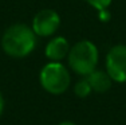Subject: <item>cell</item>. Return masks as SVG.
<instances>
[{"label": "cell", "instance_id": "cell-1", "mask_svg": "<svg viewBox=\"0 0 126 125\" xmlns=\"http://www.w3.org/2000/svg\"><path fill=\"white\" fill-rule=\"evenodd\" d=\"M36 34L31 26L24 23H15L5 28L1 35V49L11 58H26L35 50L38 43Z\"/></svg>", "mask_w": 126, "mask_h": 125}, {"label": "cell", "instance_id": "cell-12", "mask_svg": "<svg viewBox=\"0 0 126 125\" xmlns=\"http://www.w3.org/2000/svg\"><path fill=\"white\" fill-rule=\"evenodd\" d=\"M58 125H77V124H74L73 121H62V123H59Z\"/></svg>", "mask_w": 126, "mask_h": 125}, {"label": "cell", "instance_id": "cell-9", "mask_svg": "<svg viewBox=\"0 0 126 125\" xmlns=\"http://www.w3.org/2000/svg\"><path fill=\"white\" fill-rule=\"evenodd\" d=\"M85 1L91 5L93 8H95L97 11H102V10H107L113 0H85Z\"/></svg>", "mask_w": 126, "mask_h": 125}, {"label": "cell", "instance_id": "cell-5", "mask_svg": "<svg viewBox=\"0 0 126 125\" xmlns=\"http://www.w3.org/2000/svg\"><path fill=\"white\" fill-rule=\"evenodd\" d=\"M59 27H61V16L55 10L51 8L38 11L31 23V28L34 30L36 36L42 38L52 36Z\"/></svg>", "mask_w": 126, "mask_h": 125}, {"label": "cell", "instance_id": "cell-8", "mask_svg": "<svg viewBox=\"0 0 126 125\" xmlns=\"http://www.w3.org/2000/svg\"><path fill=\"white\" fill-rule=\"evenodd\" d=\"M74 93H75V96L78 98H86L93 93V89H91V86H90L86 77H82V79L75 82V85H74Z\"/></svg>", "mask_w": 126, "mask_h": 125}, {"label": "cell", "instance_id": "cell-11", "mask_svg": "<svg viewBox=\"0 0 126 125\" xmlns=\"http://www.w3.org/2000/svg\"><path fill=\"white\" fill-rule=\"evenodd\" d=\"M3 110H4V98H3V94L0 91V116L3 114Z\"/></svg>", "mask_w": 126, "mask_h": 125}, {"label": "cell", "instance_id": "cell-4", "mask_svg": "<svg viewBox=\"0 0 126 125\" xmlns=\"http://www.w3.org/2000/svg\"><path fill=\"white\" fill-rule=\"evenodd\" d=\"M106 71L113 82H126V44H115L106 55Z\"/></svg>", "mask_w": 126, "mask_h": 125}, {"label": "cell", "instance_id": "cell-6", "mask_svg": "<svg viewBox=\"0 0 126 125\" xmlns=\"http://www.w3.org/2000/svg\"><path fill=\"white\" fill-rule=\"evenodd\" d=\"M70 47V43L64 36H54L46 44L44 54L52 62H62L64 58H67Z\"/></svg>", "mask_w": 126, "mask_h": 125}, {"label": "cell", "instance_id": "cell-3", "mask_svg": "<svg viewBox=\"0 0 126 125\" xmlns=\"http://www.w3.org/2000/svg\"><path fill=\"white\" fill-rule=\"evenodd\" d=\"M40 86L50 94H63L71 85V75L67 67L62 62L50 61L42 67L39 73Z\"/></svg>", "mask_w": 126, "mask_h": 125}, {"label": "cell", "instance_id": "cell-2", "mask_svg": "<svg viewBox=\"0 0 126 125\" xmlns=\"http://www.w3.org/2000/svg\"><path fill=\"white\" fill-rule=\"evenodd\" d=\"M99 51L95 43L89 39L77 42L70 47L67 55V62L70 69L79 77H87L97 69Z\"/></svg>", "mask_w": 126, "mask_h": 125}, {"label": "cell", "instance_id": "cell-7", "mask_svg": "<svg viewBox=\"0 0 126 125\" xmlns=\"http://www.w3.org/2000/svg\"><path fill=\"white\" fill-rule=\"evenodd\" d=\"M86 78H87L93 91H95V93H105V91L110 90V88L113 85V79L110 78V75L107 74L106 70L95 69Z\"/></svg>", "mask_w": 126, "mask_h": 125}, {"label": "cell", "instance_id": "cell-10", "mask_svg": "<svg viewBox=\"0 0 126 125\" xmlns=\"http://www.w3.org/2000/svg\"><path fill=\"white\" fill-rule=\"evenodd\" d=\"M99 12V19H101V22H107V20L110 19V14H109V11L107 10H102V11H98Z\"/></svg>", "mask_w": 126, "mask_h": 125}]
</instances>
